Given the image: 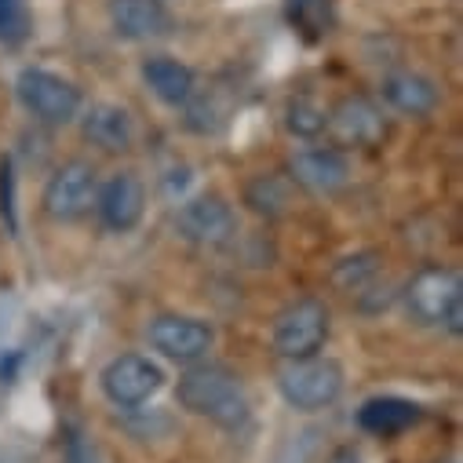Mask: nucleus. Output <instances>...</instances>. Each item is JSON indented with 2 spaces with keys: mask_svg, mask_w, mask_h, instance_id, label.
<instances>
[{
  "mask_svg": "<svg viewBox=\"0 0 463 463\" xmlns=\"http://www.w3.org/2000/svg\"><path fill=\"white\" fill-rule=\"evenodd\" d=\"M80 132L91 146L106 154H125L136 139V125L128 118V109L118 102H95L80 113Z\"/></svg>",
  "mask_w": 463,
  "mask_h": 463,
  "instance_id": "nucleus-15",
  "label": "nucleus"
},
{
  "mask_svg": "<svg viewBox=\"0 0 463 463\" xmlns=\"http://www.w3.org/2000/svg\"><path fill=\"white\" fill-rule=\"evenodd\" d=\"M30 37V0H0V44L19 48Z\"/></svg>",
  "mask_w": 463,
  "mask_h": 463,
  "instance_id": "nucleus-21",
  "label": "nucleus"
},
{
  "mask_svg": "<svg viewBox=\"0 0 463 463\" xmlns=\"http://www.w3.org/2000/svg\"><path fill=\"white\" fill-rule=\"evenodd\" d=\"M175 398L190 416L208 420L222 430H241L252 416V405H249L241 380L226 365H212V362L186 365V373L175 383Z\"/></svg>",
  "mask_w": 463,
  "mask_h": 463,
  "instance_id": "nucleus-1",
  "label": "nucleus"
},
{
  "mask_svg": "<svg viewBox=\"0 0 463 463\" xmlns=\"http://www.w3.org/2000/svg\"><path fill=\"white\" fill-rule=\"evenodd\" d=\"M325 132L335 146H354V150H376L387 139V113L369 95H343L332 109Z\"/></svg>",
  "mask_w": 463,
  "mask_h": 463,
  "instance_id": "nucleus-7",
  "label": "nucleus"
},
{
  "mask_svg": "<svg viewBox=\"0 0 463 463\" xmlns=\"http://www.w3.org/2000/svg\"><path fill=\"white\" fill-rule=\"evenodd\" d=\"M146 335L161 358L179 362V365L204 362L212 343H215V328L201 317H190V314H161L150 321Z\"/></svg>",
  "mask_w": 463,
  "mask_h": 463,
  "instance_id": "nucleus-10",
  "label": "nucleus"
},
{
  "mask_svg": "<svg viewBox=\"0 0 463 463\" xmlns=\"http://www.w3.org/2000/svg\"><path fill=\"white\" fill-rule=\"evenodd\" d=\"M376 278H380V256L376 252H354L332 267V285L351 292V296L369 292Z\"/></svg>",
  "mask_w": 463,
  "mask_h": 463,
  "instance_id": "nucleus-19",
  "label": "nucleus"
},
{
  "mask_svg": "<svg viewBox=\"0 0 463 463\" xmlns=\"http://www.w3.org/2000/svg\"><path fill=\"white\" fill-rule=\"evenodd\" d=\"M146 212V186L136 172H113L106 183H99L95 215L109 234H132Z\"/></svg>",
  "mask_w": 463,
  "mask_h": 463,
  "instance_id": "nucleus-11",
  "label": "nucleus"
},
{
  "mask_svg": "<svg viewBox=\"0 0 463 463\" xmlns=\"http://www.w3.org/2000/svg\"><path fill=\"white\" fill-rule=\"evenodd\" d=\"M328 463H362V456H358V449L343 445V449H335V452L328 456Z\"/></svg>",
  "mask_w": 463,
  "mask_h": 463,
  "instance_id": "nucleus-23",
  "label": "nucleus"
},
{
  "mask_svg": "<svg viewBox=\"0 0 463 463\" xmlns=\"http://www.w3.org/2000/svg\"><path fill=\"white\" fill-rule=\"evenodd\" d=\"M175 230L197 249H226L238 238V215L219 194H197L175 212Z\"/></svg>",
  "mask_w": 463,
  "mask_h": 463,
  "instance_id": "nucleus-9",
  "label": "nucleus"
},
{
  "mask_svg": "<svg viewBox=\"0 0 463 463\" xmlns=\"http://www.w3.org/2000/svg\"><path fill=\"white\" fill-rule=\"evenodd\" d=\"M325 121H328V109L314 99V95H292L285 106V128L296 139H317L325 136Z\"/></svg>",
  "mask_w": 463,
  "mask_h": 463,
  "instance_id": "nucleus-20",
  "label": "nucleus"
},
{
  "mask_svg": "<svg viewBox=\"0 0 463 463\" xmlns=\"http://www.w3.org/2000/svg\"><path fill=\"white\" fill-rule=\"evenodd\" d=\"M288 179L317 197H332L351 183V161L339 146H299L288 157Z\"/></svg>",
  "mask_w": 463,
  "mask_h": 463,
  "instance_id": "nucleus-12",
  "label": "nucleus"
},
{
  "mask_svg": "<svg viewBox=\"0 0 463 463\" xmlns=\"http://www.w3.org/2000/svg\"><path fill=\"white\" fill-rule=\"evenodd\" d=\"M445 463H459V459H445Z\"/></svg>",
  "mask_w": 463,
  "mask_h": 463,
  "instance_id": "nucleus-24",
  "label": "nucleus"
},
{
  "mask_svg": "<svg viewBox=\"0 0 463 463\" xmlns=\"http://www.w3.org/2000/svg\"><path fill=\"white\" fill-rule=\"evenodd\" d=\"M139 73H143V84L154 91V99H161L165 106H175V109H183L190 102V95L197 91L194 66H186V62H179L172 55H150V59H143Z\"/></svg>",
  "mask_w": 463,
  "mask_h": 463,
  "instance_id": "nucleus-16",
  "label": "nucleus"
},
{
  "mask_svg": "<svg viewBox=\"0 0 463 463\" xmlns=\"http://www.w3.org/2000/svg\"><path fill=\"white\" fill-rule=\"evenodd\" d=\"M15 95H19L23 109L33 121L52 125V128H62V125L77 121L80 106H84L80 88L73 80H66L62 73H52L44 66H26L15 77Z\"/></svg>",
  "mask_w": 463,
  "mask_h": 463,
  "instance_id": "nucleus-4",
  "label": "nucleus"
},
{
  "mask_svg": "<svg viewBox=\"0 0 463 463\" xmlns=\"http://www.w3.org/2000/svg\"><path fill=\"white\" fill-rule=\"evenodd\" d=\"M99 168L91 161H66L59 165L41 194V208L52 222H80L95 212L99 197Z\"/></svg>",
  "mask_w": 463,
  "mask_h": 463,
  "instance_id": "nucleus-6",
  "label": "nucleus"
},
{
  "mask_svg": "<svg viewBox=\"0 0 463 463\" xmlns=\"http://www.w3.org/2000/svg\"><path fill=\"white\" fill-rule=\"evenodd\" d=\"M109 26L121 41L146 44L172 33V12L165 0H106Z\"/></svg>",
  "mask_w": 463,
  "mask_h": 463,
  "instance_id": "nucleus-13",
  "label": "nucleus"
},
{
  "mask_svg": "<svg viewBox=\"0 0 463 463\" xmlns=\"http://www.w3.org/2000/svg\"><path fill=\"white\" fill-rule=\"evenodd\" d=\"M380 99H383L387 109L402 113V118L423 121V118H430V113L438 109L441 88L427 73H420V70H391L380 80Z\"/></svg>",
  "mask_w": 463,
  "mask_h": 463,
  "instance_id": "nucleus-14",
  "label": "nucleus"
},
{
  "mask_svg": "<svg viewBox=\"0 0 463 463\" xmlns=\"http://www.w3.org/2000/svg\"><path fill=\"white\" fill-rule=\"evenodd\" d=\"M332 332V314L321 299L303 296L296 303H288L270 328V346L281 362H299V358H314L325 351Z\"/></svg>",
  "mask_w": 463,
  "mask_h": 463,
  "instance_id": "nucleus-3",
  "label": "nucleus"
},
{
  "mask_svg": "<svg viewBox=\"0 0 463 463\" xmlns=\"http://www.w3.org/2000/svg\"><path fill=\"white\" fill-rule=\"evenodd\" d=\"M343 365L335 358L314 354L299 362H285L278 369V391L296 412H317L339 402L343 394Z\"/></svg>",
  "mask_w": 463,
  "mask_h": 463,
  "instance_id": "nucleus-5",
  "label": "nucleus"
},
{
  "mask_svg": "<svg viewBox=\"0 0 463 463\" xmlns=\"http://www.w3.org/2000/svg\"><path fill=\"white\" fill-rule=\"evenodd\" d=\"M405 310L416 325L423 328H441L449 335L463 332V281L459 270L430 263L420 267L412 274V281L405 285Z\"/></svg>",
  "mask_w": 463,
  "mask_h": 463,
  "instance_id": "nucleus-2",
  "label": "nucleus"
},
{
  "mask_svg": "<svg viewBox=\"0 0 463 463\" xmlns=\"http://www.w3.org/2000/svg\"><path fill=\"white\" fill-rule=\"evenodd\" d=\"M99 387L109 405L139 409L165 387V369L146 354H118L99 373Z\"/></svg>",
  "mask_w": 463,
  "mask_h": 463,
  "instance_id": "nucleus-8",
  "label": "nucleus"
},
{
  "mask_svg": "<svg viewBox=\"0 0 463 463\" xmlns=\"http://www.w3.org/2000/svg\"><path fill=\"white\" fill-rule=\"evenodd\" d=\"M245 204L263 219L285 215L292 204V179L288 175H256L245 186Z\"/></svg>",
  "mask_w": 463,
  "mask_h": 463,
  "instance_id": "nucleus-18",
  "label": "nucleus"
},
{
  "mask_svg": "<svg viewBox=\"0 0 463 463\" xmlns=\"http://www.w3.org/2000/svg\"><path fill=\"white\" fill-rule=\"evenodd\" d=\"M420 405L409 402V398H369L362 409H358V427L376 434V438H391V434H402L409 430L412 423H420Z\"/></svg>",
  "mask_w": 463,
  "mask_h": 463,
  "instance_id": "nucleus-17",
  "label": "nucleus"
},
{
  "mask_svg": "<svg viewBox=\"0 0 463 463\" xmlns=\"http://www.w3.org/2000/svg\"><path fill=\"white\" fill-rule=\"evenodd\" d=\"M62 463H102L91 434L80 423H66L62 430Z\"/></svg>",
  "mask_w": 463,
  "mask_h": 463,
  "instance_id": "nucleus-22",
  "label": "nucleus"
}]
</instances>
